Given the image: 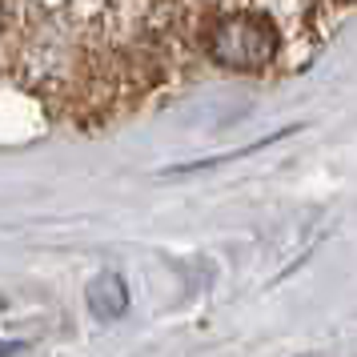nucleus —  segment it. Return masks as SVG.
Here are the masks:
<instances>
[{
	"label": "nucleus",
	"instance_id": "obj_1",
	"mask_svg": "<svg viewBox=\"0 0 357 357\" xmlns=\"http://www.w3.org/2000/svg\"><path fill=\"white\" fill-rule=\"evenodd\" d=\"M209 49L225 68H261L281 49V36L261 13H225L213 24Z\"/></svg>",
	"mask_w": 357,
	"mask_h": 357
},
{
	"label": "nucleus",
	"instance_id": "obj_2",
	"mask_svg": "<svg viewBox=\"0 0 357 357\" xmlns=\"http://www.w3.org/2000/svg\"><path fill=\"white\" fill-rule=\"evenodd\" d=\"M89 309L100 321H116L125 309H129V285L121 273H100L93 285H89Z\"/></svg>",
	"mask_w": 357,
	"mask_h": 357
},
{
	"label": "nucleus",
	"instance_id": "obj_3",
	"mask_svg": "<svg viewBox=\"0 0 357 357\" xmlns=\"http://www.w3.org/2000/svg\"><path fill=\"white\" fill-rule=\"evenodd\" d=\"M24 345L20 341H0V357H13V354H20Z\"/></svg>",
	"mask_w": 357,
	"mask_h": 357
}]
</instances>
